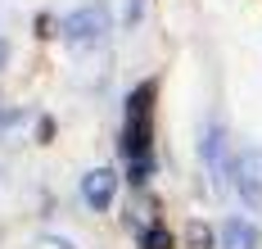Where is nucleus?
<instances>
[{"instance_id": "nucleus-1", "label": "nucleus", "mask_w": 262, "mask_h": 249, "mask_svg": "<svg viewBox=\"0 0 262 249\" xmlns=\"http://www.w3.org/2000/svg\"><path fill=\"white\" fill-rule=\"evenodd\" d=\"M154 95L158 82H140L127 95V118H122V159L131 168V181H145L154 172Z\"/></svg>"}, {"instance_id": "nucleus-2", "label": "nucleus", "mask_w": 262, "mask_h": 249, "mask_svg": "<svg viewBox=\"0 0 262 249\" xmlns=\"http://www.w3.org/2000/svg\"><path fill=\"white\" fill-rule=\"evenodd\" d=\"M59 36L73 46V50H95L108 41V9L104 5H86L59 18Z\"/></svg>"}, {"instance_id": "nucleus-3", "label": "nucleus", "mask_w": 262, "mask_h": 249, "mask_svg": "<svg viewBox=\"0 0 262 249\" xmlns=\"http://www.w3.org/2000/svg\"><path fill=\"white\" fill-rule=\"evenodd\" d=\"M231 181L244 204H262V150H244L231 159Z\"/></svg>"}, {"instance_id": "nucleus-4", "label": "nucleus", "mask_w": 262, "mask_h": 249, "mask_svg": "<svg viewBox=\"0 0 262 249\" xmlns=\"http://www.w3.org/2000/svg\"><path fill=\"white\" fill-rule=\"evenodd\" d=\"M113 195H118V177H113V168H91V172L81 177V199H86L95 213H104L108 204H113Z\"/></svg>"}, {"instance_id": "nucleus-5", "label": "nucleus", "mask_w": 262, "mask_h": 249, "mask_svg": "<svg viewBox=\"0 0 262 249\" xmlns=\"http://www.w3.org/2000/svg\"><path fill=\"white\" fill-rule=\"evenodd\" d=\"M204 168H208V181H212V186H226L231 163H226V136H222L217 122L204 132Z\"/></svg>"}, {"instance_id": "nucleus-6", "label": "nucleus", "mask_w": 262, "mask_h": 249, "mask_svg": "<svg viewBox=\"0 0 262 249\" xmlns=\"http://www.w3.org/2000/svg\"><path fill=\"white\" fill-rule=\"evenodd\" d=\"M258 245V226L244 218H231L222 226V249H253Z\"/></svg>"}, {"instance_id": "nucleus-7", "label": "nucleus", "mask_w": 262, "mask_h": 249, "mask_svg": "<svg viewBox=\"0 0 262 249\" xmlns=\"http://www.w3.org/2000/svg\"><path fill=\"white\" fill-rule=\"evenodd\" d=\"M140 249H177V240H172V231H167L163 222H149V226L140 231Z\"/></svg>"}, {"instance_id": "nucleus-8", "label": "nucleus", "mask_w": 262, "mask_h": 249, "mask_svg": "<svg viewBox=\"0 0 262 249\" xmlns=\"http://www.w3.org/2000/svg\"><path fill=\"white\" fill-rule=\"evenodd\" d=\"M185 236H190V249H212V231L204 226V222H190Z\"/></svg>"}, {"instance_id": "nucleus-9", "label": "nucleus", "mask_w": 262, "mask_h": 249, "mask_svg": "<svg viewBox=\"0 0 262 249\" xmlns=\"http://www.w3.org/2000/svg\"><path fill=\"white\" fill-rule=\"evenodd\" d=\"M140 5H145V0H127V23H136V18H140Z\"/></svg>"}, {"instance_id": "nucleus-10", "label": "nucleus", "mask_w": 262, "mask_h": 249, "mask_svg": "<svg viewBox=\"0 0 262 249\" xmlns=\"http://www.w3.org/2000/svg\"><path fill=\"white\" fill-rule=\"evenodd\" d=\"M5 64H9V41L0 36V68H5Z\"/></svg>"}]
</instances>
